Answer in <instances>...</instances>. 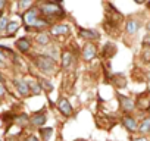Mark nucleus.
Returning a JSON list of instances; mask_svg holds the SVG:
<instances>
[{
  "mask_svg": "<svg viewBox=\"0 0 150 141\" xmlns=\"http://www.w3.org/2000/svg\"><path fill=\"white\" fill-rule=\"evenodd\" d=\"M50 32L53 35H63V34L69 32V27L68 25H54V27H52Z\"/></svg>",
  "mask_w": 150,
  "mask_h": 141,
  "instance_id": "obj_6",
  "label": "nucleus"
},
{
  "mask_svg": "<svg viewBox=\"0 0 150 141\" xmlns=\"http://www.w3.org/2000/svg\"><path fill=\"white\" fill-rule=\"evenodd\" d=\"M16 47H18V50H21V51H28L30 47H31V44H30V41H28L27 38H21V40L16 41Z\"/></svg>",
  "mask_w": 150,
  "mask_h": 141,
  "instance_id": "obj_12",
  "label": "nucleus"
},
{
  "mask_svg": "<svg viewBox=\"0 0 150 141\" xmlns=\"http://www.w3.org/2000/svg\"><path fill=\"white\" fill-rule=\"evenodd\" d=\"M40 87H41V88H44V90H47V91H52V90H53V85H52V84H49V81H41Z\"/></svg>",
  "mask_w": 150,
  "mask_h": 141,
  "instance_id": "obj_22",
  "label": "nucleus"
},
{
  "mask_svg": "<svg viewBox=\"0 0 150 141\" xmlns=\"http://www.w3.org/2000/svg\"><path fill=\"white\" fill-rule=\"evenodd\" d=\"M72 63V54L69 51H63L62 53V68L63 69H68Z\"/></svg>",
  "mask_w": 150,
  "mask_h": 141,
  "instance_id": "obj_11",
  "label": "nucleus"
},
{
  "mask_svg": "<svg viewBox=\"0 0 150 141\" xmlns=\"http://www.w3.org/2000/svg\"><path fill=\"white\" fill-rule=\"evenodd\" d=\"M0 141H2V140H0Z\"/></svg>",
  "mask_w": 150,
  "mask_h": 141,
  "instance_id": "obj_32",
  "label": "nucleus"
},
{
  "mask_svg": "<svg viewBox=\"0 0 150 141\" xmlns=\"http://www.w3.org/2000/svg\"><path fill=\"white\" fill-rule=\"evenodd\" d=\"M6 59V56H5V53L2 51V50H0V60H5Z\"/></svg>",
  "mask_w": 150,
  "mask_h": 141,
  "instance_id": "obj_26",
  "label": "nucleus"
},
{
  "mask_svg": "<svg viewBox=\"0 0 150 141\" xmlns=\"http://www.w3.org/2000/svg\"><path fill=\"white\" fill-rule=\"evenodd\" d=\"M57 107H59V110H60L65 116H71V115H72V106H71V103H69L66 99H59Z\"/></svg>",
  "mask_w": 150,
  "mask_h": 141,
  "instance_id": "obj_2",
  "label": "nucleus"
},
{
  "mask_svg": "<svg viewBox=\"0 0 150 141\" xmlns=\"http://www.w3.org/2000/svg\"><path fill=\"white\" fill-rule=\"evenodd\" d=\"M41 11L47 15H53V13L60 12V6L56 3H44V5H41Z\"/></svg>",
  "mask_w": 150,
  "mask_h": 141,
  "instance_id": "obj_4",
  "label": "nucleus"
},
{
  "mask_svg": "<svg viewBox=\"0 0 150 141\" xmlns=\"http://www.w3.org/2000/svg\"><path fill=\"white\" fill-rule=\"evenodd\" d=\"M134 141H147L146 138H137V140H134Z\"/></svg>",
  "mask_w": 150,
  "mask_h": 141,
  "instance_id": "obj_29",
  "label": "nucleus"
},
{
  "mask_svg": "<svg viewBox=\"0 0 150 141\" xmlns=\"http://www.w3.org/2000/svg\"><path fill=\"white\" fill-rule=\"evenodd\" d=\"M80 35L81 37H84V38H93V40H96L99 35H97V32L96 31H90V30H80Z\"/></svg>",
  "mask_w": 150,
  "mask_h": 141,
  "instance_id": "obj_14",
  "label": "nucleus"
},
{
  "mask_svg": "<svg viewBox=\"0 0 150 141\" xmlns=\"http://www.w3.org/2000/svg\"><path fill=\"white\" fill-rule=\"evenodd\" d=\"M138 131H140V132H143V134L150 132V119H144V121L141 122V125H140Z\"/></svg>",
  "mask_w": 150,
  "mask_h": 141,
  "instance_id": "obj_15",
  "label": "nucleus"
},
{
  "mask_svg": "<svg viewBox=\"0 0 150 141\" xmlns=\"http://www.w3.org/2000/svg\"><path fill=\"white\" fill-rule=\"evenodd\" d=\"M37 16H38V11L37 9H30L25 15H24V19L28 25H33L35 21H37Z\"/></svg>",
  "mask_w": 150,
  "mask_h": 141,
  "instance_id": "obj_5",
  "label": "nucleus"
},
{
  "mask_svg": "<svg viewBox=\"0 0 150 141\" xmlns=\"http://www.w3.org/2000/svg\"><path fill=\"white\" fill-rule=\"evenodd\" d=\"M125 28H127V32L132 35V34H135V32H137V30L140 28V24H138L137 21H134V19H129V21H127Z\"/></svg>",
  "mask_w": 150,
  "mask_h": 141,
  "instance_id": "obj_8",
  "label": "nucleus"
},
{
  "mask_svg": "<svg viewBox=\"0 0 150 141\" xmlns=\"http://www.w3.org/2000/svg\"><path fill=\"white\" fill-rule=\"evenodd\" d=\"M49 41H50V38H49L46 34H38V35H37V43H38V44L46 46V44H49Z\"/></svg>",
  "mask_w": 150,
  "mask_h": 141,
  "instance_id": "obj_17",
  "label": "nucleus"
},
{
  "mask_svg": "<svg viewBox=\"0 0 150 141\" xmlns=\"http://www.w3.org/2000/svg\"><path fill=\"white\" fill-rule=\"evenodd\" d=\"M52 134H53V128H44V129H41V137H43L44 141H49V138L52 137Z\"/></svg>",
  "mask_w": 150,
  "mask_h": 141,
  "instance_id": "obj_18",
  "label": "nucleus"
},
{
  "mask_svg": "<svg viewBox=\"0 0 150 141\" xmlns=\"http://www.w3.org/2000/svg\"><path fill=\"white\" fill-rule=\"evenodd\" d=\"M46 121H47V118H46V115H43V113L34 115V116L31 118V122H33V125H35V126H43V125L46 123Z\"/></svg>",
  "mask_w": 150,
  "mask_h": 141,
  "instance_id": "obj_9",
  "label": "nucleus"
},
{
  "mask_svg": "<svg viewBox=\"0 0 150 141\" xmlns=\"http://www.w3.org/2000/svg\"><path fill=\"white\" fill-rule=\"evenodd\" d=\"M8 24H9V21H8L6 16H2V18H0V32L8 28Z\"/></svg>",
  "mask_w": 150,
  "mask_h": 141,
  "instance_id": "obj_20",
  "label": "nucleus"
},
{
  "mask_svg": "<svg viewBox=\"0 0 150 141\" xmlns=\"http://www.w3.org/2000/svg\"><path fill=\"white\" fill-rule=\"evenodd\" d=\"M5 6V2H3V0H0V9H2Z\"/></svg>",
  "mask_w": 150,
  "mask_h": 141,
  "instance_id": "obj_28",
  "label": "nucleus"
},
{
  "mask_svg": "<svg viewBox=\"0 0 150 141\" xmlns=\"http://www.w3.org/2000/svg\"><path fill=\"white\" fill-rule=\"evenodd\" d=\"M35 65L38 66L40 70H43V72H53V69H54V62L52 57L49 56H38L35 59Z\"/></svg>",
  "mask_w": 150,
  "mask_h": 141,
  "instance_id": "obj_1",
  "label": "nucleus"
},
{
  "mask_svg": "<svg viewBox=\"0 0 150 141\" xmlns=\"http://www.w3.org/2000/svg\"><path fill=\"white\" fill-rule=\"evenodd\" d=\"M143 44H144V46H150V34H147V35L144 37V40H143Z\"/></svg>",
  "mask_w": 150,
  "mask_h": 141,
  "instance_id": "obj_23",
  "label": "nucleus"
},
{
  "mask_svg": "<svg viewBox=\"0 0 150 141\" xmlns=\"http://www.w3.org/2000/svg\"><path fill=\"white\" fill-rule=\"evenodd\" d=\"M119 102H121V104H122V107H124L125 110L131 112V110L134 109V103H132L129 99H125L124 96H119Z\"/></svg>",
  "mask_w": 150,
  "mask_h": 141,
  "instance_id": "obj_13",
  "label": "nucleus"
},
{
  "mask_svg": "<svg viewBox=\"0 0 150 141\" xmlns=\"http://www.w3.org/2000/svg\"><path fill=\"white\" fill-rule=\"evenodd\" d=\"M149 30H150V24H149Z\"/></svg>",
  "mask_w": 150,
  "mask_h": 141,
  "instance_id": "obj_30",
  "label": "nucleus"
},
{
  "mask_svg": "<svg viewBox=\"0 0 150 141\" xmlns=\"http://www.w3.org/2000/svg\"><path fill=\"white\" fill-rule=\"evenodd\" d=\"M96 47L93 46V44H86L84 46V50H83V57H84V60H87V62H90L91 59H94L96 57Z\"/></svg>",
  "mask_w": 150,
  "mask_h": 141,
  "instance_id": "obj_3",
  "label": "nucleus"
},
{
  "mask_svg": "<svg viewBox=\"0 0 150 141\" xmlns=\"http://www.w3.org/2000/svg\"><path fill=\"white\" fill-rule=\"evenodd\" d=\"M15 85H16V90L19 91V94H22V96L30 94V87L25 81H15Z\"/></svg>",
  "mask_w": 150,
  "mask_h": 141,
  "instance_id": "obj_7",
  "label": "nucleus"
},
{
  "mask_svg": "<svg viewBox=\"0 0 150 141\" xmlns=\"http://www.w3.org/2000/svg\"><path fill=\"white\" fill-rule=\"evenodd\" d=\"M124 125H125V128H127L128 131H131V132H134V131L137 129V122H135V119L131 118V116L124 118Z\"/></svg>",
  "mask_w": 150,
  "mask_h": 141,
  "instance_id": "obj_10",
  "label": "nucleus"
},
{
  "mask_svg": "<svg viewBox=\"0 0 150 141\" xmlns=\"http://www.w3.org/2000/svg\"><path fill=\"white\" fill-rule=\"evenodd\" d=\"M3 94H5V88L0 85V96H3Z\"/></svg>",
  "mask_w": 150,
  "mask_h": 141,
  "instance_id": "obj_27",
  "label": "nucleus"
},
{
  "mask_svg": "<svg viewBox=\"0 0 150 141\" xmlns=\"http://www.w3.org/2000/svg\"><path fill=\"white\" fill-rule=\"evenodd\" d=\"M18 28H19V24H18L16 21H12V22L8 24V28H6V30H8V34H13Z\"/></svg>",
  "mask_w": 150,
  "mask_h": 141,
  "instance_id": "obj_16",
  "label": "nucleus"
},
{
  "mask_svg": "<svg viewBox=\"0 0 150 141\" xmlns=\"http://www.w3.org/2000/svg\"><path fill=\"white\" fill-rule=\"evenodd\" d=\"M31 6V2H19V8H28Z\"/></svg>",
  "mask_w": 150,
  "mask_h": 141,
  "instance_id": "obj_24",
  "label": "nucleus"
},
{
  "mask_svg": "<svg viewBox=\"0 0 150 141\" xmlns=\"http://www.w3.org/2000/svg\"><path fill=\"white\" fill-rule=\"evenodd\" d=\"M27 141H38V138H37V137H34V135H31V137H28V138H27Z\"/></svg>",
  "mask_w": 150,
  "mask_h": 141,
  "instance_id": "obj_25",
  "label": "nucleus"
},
{
  "mask_svg": "<svg viewBox=\"0 0 150 141\" xmlns=\"http://www.w3.org/2000/svg\"><path fill=\"white\" fill-rule=\"evenodd\" d=\"M78 141H84V140H78Z\"/></svg>",
  "mask_w": 150,
  "mask_h": 141,
  "instance_id": "obj_31",
  "label": "nucleus"
},
{
  "mask_svg": "<svg viewBox=\"0 0 150 141\" xmlns=\"http://www.w3.org/2000/svg\"><path fill=\"white\" fill-rule=\"evenodd\" d=\"M47 25V21H44V19H37L34 24H33V27H35V28H43V27H46Z\"/></svg>",
  "mask_w": 150,
  "mask_h": 141,
  "instance_id": "obj_21",
  "label": "nucleus"
},
{
  "mask_svg": "<svg viewBox=\"0 0 150 141\" xmlns=\"http://www.w3.org/2000/svg\"><path fill=\"white\" fill-rule=\"evenodd\" d=\"M28 87H30V90H33V94H40V91H41V87L38 82H30Z\"/></svg>",
  "mask_w": 150,
  "mask_h": 141,
  "instance_id": "obj_19",
  "label": "nucleus"
}]
</instances>
